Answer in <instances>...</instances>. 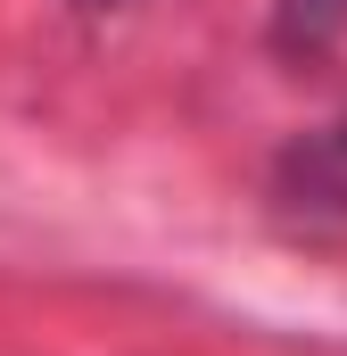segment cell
Instances as JSON below:
<instances>
[{"label": "cell", "mask_w": 347, "mask_h": 356, "mask_svg": "<svg viewBox=\"0 0 347 356\" xmlns=\"http://www.w3.org/2000/svg\"><path fill=\"white\" fill-rule=\"evenodd\" d=\"M273 207L289 224H339L347 216V116L339 124H314L281 149L273 166Z\"/></svg>", "instance_id": "1"}, {"label": "cell", "mask_w": 347, "mask_h": 356, "mask_svg": "<svg viewBox=\"0 0 347 356\" xmlns=\"http://www.w3.org/2000/svg\"><path fill=\"white\" fill-rule=\"evenodd\" d=\"M347 33V0H273V42L281 50H323Z\"/></svg>", "instance_id": "2"}]
</instances>
